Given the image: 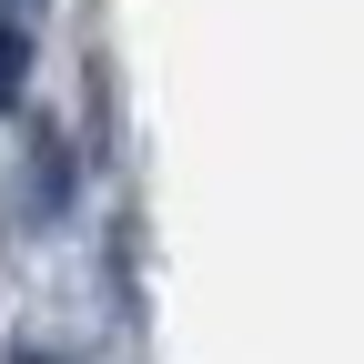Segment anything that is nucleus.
Returning <instances> with one entry per match:
<instances>
[{
    "instance_id": "1",
    "label": "nucleus",
    "mask_w": 364,
    "mask_h": 364,
    "mask_svg": "<svg viewBox=\"0 0 364 364\" xmlns=\"http://www.w3.org/2000/svg\"><path fill=\"white\" fill-rule=\"evenodd\" d=\"M21 71H31V41H21L11 21H0V102H11V91H21Z\"/></svg>"
}]
</instances>
